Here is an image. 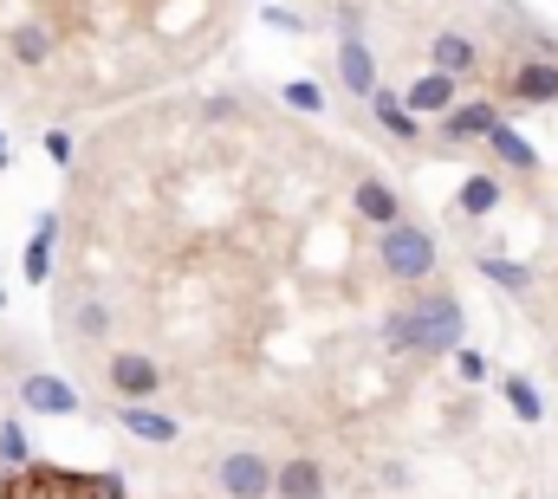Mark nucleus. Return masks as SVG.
Here are the masks:
<instances>
[{
	"mask_svg": "<svg viewBox=\"0 0 558 499\" xmlns=\"http://www.w3.org/2000/svg\"><path fill=\"white\" fill-rule=\"evenodd\" d=\"M461 331H468V312L454 292H416L403 312L384 318V344L397 357H454Z\"/></svg>",
	"mask_w": 558,
	"mask_h": 499,
	"instance_id": "f257e3e1",
	"label": "nucleus"
},
{
	"mask_svg": "<svg viewBox=\"0 0 558 499\" xmlns=\"http://www.w3.org/2000/svg\"><path fill=\"white\" fill-rule=\"evenodd\" d=\"M435 234L422 228V221H397V228H384L377 234V266H384V279H397V285H422V279H435Z\"/></svg>",
	"mask_w": 558,
	"mask_h": 499,
	"instance_id": "f03ea898",
	"label": "nucleus"
},
{
	"mask_svg": "<svg viewBox=\"0 0 558 499\" xmlns=\"http://www.w3.org/2000/svg\"><path fill=\"white\" fill-rule=\"evenodd\" d=\"M274 461L267 454H254V448H234V454H221V467H215V480H221V494L228 499H274Z\"/></svg>",
	"mask_w": 558,
	"mask_h": 499,
	"instance_id": "7ed1b4c3",
	"label": "nucleus"
},
{
	"mask_svg": "<svg viewBox=\"0 0 558 499\" xmlns=\"http://www.w3.org/2000/svg\"><path fill=\"white\" fill-rule=\"evenodd\" d=\"M494 124H500V105H487V98H461L448 118H435L441 143H487V130Z\"/></svg>",
	"mask_w": 558,
	"mask_h": 499,
	"instance_id": "20e7f679",
	"label": "nucleus"
},
{
	"mask_svg": "<svg viewBox=\"0 0 558 499\" xmlns=\"http://www.w3.org/2000/svg\"><path fill=\"white\" fill-rule=\"evenodd\" d=\"M111 389H118L124 402H149V395L162 389V364L143 357V351H118V357H111Z\"/></svg>",
	"mask_w": 558,
	"mask_h": 499,
	"instance_id": "39448f33",
	"label": "nucleus"
},
{
	"mask_svg": "<svg viewBox=\"0 0 558 499\" xmlns=\"http://www.w3.org/2000/svg\"><path fill=\"white\" fill-rule=\"evenodd\" d=\"M351 208H357V221H371L377 234L403 221V195H397V188H390L384 175H364V182L351 188Z\"/></svg>",
	"mask_w": 558,
	"mask_h": 499,
	"instance_id": "423d86ee",
	"label": "nucleus"
},
{
	"mask_svg": "<svg viewBox=\"0 0 558 499\" xmlns=\"http://www.w3.org/2000/svg\"><path fill=\"white\" fill-rule=\"evenodd\" d=\"M20 402H26L33 415H78V389H72L65 376H46V370L20 376Z\"/></svg>",
	"mask_w": 558,
	"mask_h": 499,
	"instance_id": "0eeeda50",
	"label": "nucleus"
},
{
	"mask_svg": "<svg viewBox=\"0 0 558 499\" xmlns=\"http://www.w3.org/2000/svg\"><path fill=\"white\" fill-rule=\"evenodd\" d=\"M428 65L448 72V78H468V72H481V46H474L461 26H441V33L428 39Z\"/></svg>",
	"mask_w": 558,
	"mask_h": 499,
	"instance_id": "6e6552de",
	"label": "nucleus"
},
{
	"mask_svg": "<svg viewBox=\"0 0 558 499\" xmlns=\"http://www.w3.org/2000/svg\"><path fill=\"white\" fill-rule=\"evenodd\" d=\"M338 85H344L351 98H364V105H371V92L384 85V78H377V52H371L364 39H338Z\"/></svg>",
	"mask_w": 558,
	"mask_h": 499,
	"instance_id": "1a4fd4ad",
	"label": "nucleus"
},
{
	"mask_svg": "<svg viewBox=\"0 0 558 499\" xmlns=\"http://www.w3.org/2000/svg\"><path fill=\"white\" fill-rule=\"evenodd\" d=\"M454 85H461V78H448V72H435V65H428L416 85L403 92V105H410L416 118H448V111L461 105V92H454Z\"/></svg>",
	"mask_w": 558,
	"mask_h": 499,
	"instance_id": "9d476101",
	"label": "nucleus"
},
{
	"mask_svg": "<svg viewBox=\"0 0 558 499\" xmlns=\"http://www.w3.org/2000/svg\"><path fill=\"white\" fill-rule=\"evenodd\" d=\"M52 253H59V215H39L33 234H26V247H20L26 285H46V279H52Z\"/></svg>",
	"mask_w": 558,
	"mask_h": 499,
	"instance_id": "9b49d317",
	"label": "nucleus"
},
{
	"mask_svg": "<svg viewBox=\"0 0 558 499\" xmlns=\"http://www.w3.org/2000/svg\"><path fill=\"white\" fill-rule=\"evenodd\" d=\"M507 92L520 105H558V59H520L513 78H507Z\"/></svg>",
	"mask_w": 558,
	"mask_h": 499,
	"instance_id": "f8f14e48",
	"label": "nucleus"
},
{
	"mask_svg": "<svg viewBox=\"0 0 558 499\" xmlns=\"http://www.w3.org/2000/svg\"><path fill=\"white\" fill-rule=\"evenodd\" d=\"M371 118L384 124V136H397V143H422V118L403 105V92H390V85L371 92Z\"/></svg>",
	"mask_w": 558,
	"mask_h": 499,
	"instance_id": "ddd939ff",
	"label": "nucleus"
},
{
	"mask_svg": "<svg viewBox=\"0 0 558 499\" xmlns=\"http://www.w3.org/2000/svg\"><path fill=\"white\" fill-rule=\"evenodd\" d=\"M118 422H124L137 441H149V448H169V441L182 435V422H175V415H162V409H149V402H124V409H118Z\"/></svg>",
	"mask_w": 558,
	"mask_h": 499,
	"instance_id": "4468645a",
	"label": "nucleus"
},
{
	"mask_svg": "<svg viewBox=\"0 0 558 499\" xmlns=\"http://www.w3.org/2000/svg\"><path fill=\"white\" fill-rule=\"evenodd\" d=\"M325 494H331V487H325V467L305 461V454L286 461V467L274 474V499H325Z\"/></svg>",
	"mask_w": 558,
	"mask_h": 499,
	"instance_id": "2eb2a0df",
	"label": "nucleus"
},
{
	"mask_svg": "<svg viewBox=\"0 0 558 499\" xmlns=\"http://www.w3.org/2000/svg\"><path fill=\"white\" fill-rule=\"evenodd\" d=\"M500 208V175H487V169H474L461 188H454V215H468V221H487Z\"/></svg>",
	"mask_w": 558,
	"mask_h": 499,
	"instance_id": "dca6fc26",
	"label": "nucleus"
},
{
	"mask_svg": "<svg viewBox=\"0 0 558 499\" xmlns=\"http://www.w3.org/2000/svg\"><path fill=\"white\" fill-rule=\"evenodd\" d=\"M487 149H494V156H500L507 169H520V175H539V149H533V143H526L520 130L507 124V118L487 130Z\"/></svg>",
	"mask_w": 558,
	"mask_h": 499,
	"instance_id": "f3484780",
	"label": "nucleus"
},
{
	"mask_svg": "<svg viewBox=\"0 0 558 499\" xmlns=\"http://www.w3.org/2000/svg\"><path fill=\"white\" fill-rule=\"evenodd\" d=\"M481 272H487V285H500V292H533V266L526 259H507V253H481Z\"/></svg>",
	"mask_w": 558,
	"mask_h": 499,
	"instance_id": "a211bd4d",
	"label": "nucleus"
},
{
	"mask_svg": "<svg viewBox=\"0 0 558 499\" xmlns=\"http://www.w3.org/2000/svg\"><path fill=\"white\" fill-rule=\"evenodd\" d=\"M500 395H507V409H513L526 428H539V422H546V395H539L526 376H500Z\"/></svg>",
	"mask_w": 558,
	"mask_h": 499,
	"instance_id": "6ab92c4d",
	"label": "nucleus"
},
{
	"mask_svg": "<svg viewBox=\"0 0 558 499\" xmlns=\"http://www.w3.org/2000/svg\"><path fill=\"white\" fill-rule=\"evenodd\" d=\"M46 52H52V33H46L39 20H20V26H13V59H20V65H46Z\"/></svg>",
	"mask_w": 558,
	"mask_h": 499,
	"instance_id": "aec40b11",
	"label": "nucleus"
},
{
	"mask_svg": "<svg viewBox=\"0 0 558 499\" xmlns=\"http://www.w3.org/2000/svg\"><path fill=\"white\" fill-rule=\"evenodd\" d=\"M0 467H7V474L33 467V448H26V428H20V422H0Z\"/></svg>",
	"mask_w": 558,
	"mask_h": 499,
	"instance_id": "412c9836",
	"label": "nucleus"
},
{
	"mask_svg": "<svg viewBox=\"0 0 558 499\" xmlns=\"http://www.w3.org/2000/svg\"><path fill=\"white\" fill-rule=\"evenodd\" d=\"M279 98H286L292 111H305V118H325V92H318L312 78H286V85H279Z\"/></svg>",
	"mask_w": 558,
	"mask_h": 499,
	"instance_id": "4be33fe9",
	"label": "nucleus"
},
{
	"mask_svg": "<svg viewBox=\"0 0 558 499\" xmlns=\"http://www.w3.org/2000/svg\"><path fill=\"white\" fill-rule=\"evenodd\" d=\"M331 26H338V39H364V7L357 0H338L331 7Z\"/></svg>",
	"mask_w": 558,
	"mask_h": 499,
	"instance_id": "5701e85b",
	"label": "nucleus"
},
{
	"mask_svg": "<svg viewBox=\"0 0 558 499\" xmlns=\"http://www.w3.org/2000/svg\"><path fill=\"white\" fill-rule=\"evenodd\" d=\"M454 376H461V382H487V357L461 344V351H454Z\"/></svg>",
	"mask_w": 558,
	"mask_h": 499,
	"instance_id": "b1692460",
	"label": "nucleus"
},
{
	"mask_svg": "<svg viewBox=\"0 0 558 499\" xmlns=\"http://www.w3.org/2000/svg\"><path fill=\"white\" fill-rule=\"evenodd\" d=\"M260 20H267V26H274V33H305V20H299V13H292V7H260Z\"/></svg>",
	"mask_w": 558,
	"mask_h": 499,
	"instance_id": "393cba45",
	"label": "nucleus"
},
{
	"mask_svg": "<svg viewBox=\"0 0 558 499\" xmlns=\"http://www.w3.org/2000/svg\"><path fill=\"white\" fill-rule=\"evenodd\" d=\"M78 331H85V338H105V331H111V312H105V305H78Z\"/></svg>",
	"mask_w": 558,
	"mask_h": 499,
	"instance_id": "a878e982",
	"label": "nucleus"
},
{
	"mask_svg": "<svg viewBox=\"0 0 558 499\" xmlns=\"http://www.w3.org/2000/svg\"><path fill=\"white\" fill-rule=\"evenodd\" d=\"M46 156H52V162H72V136H65V130H46Z\"/></svg>",
	"mask_w": 558,
	"mask_h": 499,
	"instance_id": "bb28decb",
	"label": "nucleus"
},
{
	"mask_svg": "<svg viewBox=\"0 0 558 499\" xmlns=\"http://www.w3.org/2000/svg\"><path fill=\"white\" fill-rule=\"evenodd\" d=\"M0 169H7V136H0Z\"/></svg>",
	"mask_w": 558,
	"mask_h": 499,
	"instance_id": "cd10ccee",
	"label": "nucleus"
},
{
	"mask_svg": "<svg viewBox=\"0 0 558 499\" xmlns=\"http://www.w3.org/2000/svg\"><path fill=\"white\" fill-rule=\"evenodd\" d=\"M0 312H7V292H0Z\"/></svg>",
	"mask_w": 558,
	"mask_h": 499,
	"instance_id": "c85d7f7f",
	"label": "nucleus"
}]
</instances>
